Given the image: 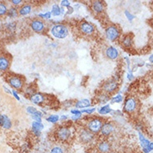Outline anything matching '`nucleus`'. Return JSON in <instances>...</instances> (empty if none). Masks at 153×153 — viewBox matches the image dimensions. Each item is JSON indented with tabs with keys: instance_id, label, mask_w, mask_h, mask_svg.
<instances>
[{
	"instance_id": "nucleus-1",
	"label": "nucleus",
	"mask_w": 153,
	"mask_h": 153,
	"mask_svg": "<svg viewBox=\"0 0 153 153\" xmlns=\"http://www.w3.org/2000/svg\"><path fill=\"white\" fill-rule=\"evenodd\" d=\"M50 32L54 38L58 39H65L68 35V28L63 24H55L51 28Z\"/></svg>"
},
{
	"instance_id": "nucleus-2",
	"label": "nucleus",
	"mask_w": 153,
	"mask_h": 153,
	"mask_svg": "<svg viewBox=\"0 0 153 153\" xmlns=\"http://www.w3.org/2000/svg\"><path fill=\"white\" fill-rule=\"evenodd\" d=\"M138 136H139V140L141 142V146L143 153H150L153 151V142L151 141L149 139L146 137L144 134L138 131Z\"/></svg>"
},
{
	"instance_id": "nucleus-3",
	"label": "nucleus",
	"mask_w": 153,
	"mask_h": 153,
	"mask_svg": "<svg viewBox=\"0 0 153 153\" xmlns=\"http://www.w3.org/2000/svg\"><path fill=\"white\" fill-rule=\"evenodd\" d=\"M106 37L110 41H116L120 38L121 36V31L116 25H110L106 29Z\"/></svg>"
},
{
	"instance_id": "nucleus-4",
	"label": "nucleus",
	"mask_w": 153,
	"mask_h": 153,
	"mask_svg": "<svg viewBox=\"0 0 153 153\" xmlns=\"http://www.w3.org/2000/svg\"><path fill=\"white\" fill-rule=\"evenodd\" d=\"M102 125H103V123L100 119L95 118V119H92L88 122V130L89 131H91L92 134L98 133L101 131Z\"/></svg>"
},
{
	"instance_id": "nucleus-5",
	"label": "nucleus",
	"mask_w": 153,
	"mask_h": 153,
	"mask_svg": "<svg viewBox=\"0 0 153 153\" xmlns=\"http://www.w3.org/2000/svg\"><path fill=\"white\" fill-rule=\"evenodd\" d=\"M137 100L133 97H128L125 100L124 106H123V110L126 113H132L135 110H137Z\"/></svg>"
},
{
	"instance_id": "nucleus-6",
	"label": "nucleus",
	"mask_w": 153,
	"mask_h": 153,
	"mask_svg": "<svg viewBox=\"0 0 153 153\" xmlns=\"http://www.w3.org/2000/svg\"><path fill=\"white\" fill-rule=\"evenodd\" d=\"M72 136V131L68 127H61L57 130V137L61 141H67Z\"/></svg>"
},
{
	"instance_id": "nucleus-7",
	"label": "nucleus",
	"mask_w": 153,
	"mask_h": 153,
	"mask_svg": "<svg viewBox=\"0 0 153 153\" xmlns=\"http://www.w3.org/2000/svg\"><path fill=\"white\" fill-rule=\"evenodd\" d=\"M80 30L82 34H84L86 35H91L95 30V28L91 23L84 21L81 23Z\"/></svg>"
},
{
	"instance_id": "nucleus-8",
	"label": "nucleus",
	"mask_w": 153,
	"mask_h": 153,
	"mask_svg": "<svg viewBox=\"0 0 153 153\" xmlns=\"http://www.w3.org/2000/svg\"><path fill=\"white\" fill-rule=\"evenodd\" d=\"M30 27L33 31L36 32V33H41L44 30L45 24H44V22H42V20H35L31 22Z\"/></svg>"
},
{
	"instance_id": "nucleus-9",
	"label": "nucleus",
	"mask_w": 153,
	"mask_h": 153,
	"mask_svg": "<svg viewBox=\"0 0 153 153\" xmlns=\"http://www.w3.org/2000/svg\"><path fill=\"white\" fill-rule=\"evenodd\" d=\"M105 55L108 59L114 60L118 58L120 54H119V51L117 48H115L114 46H109L107 48V50L105 51Z\"/></svg>"
},
{
	"instance_id": "nucleus-10",
	"label": "nucleus",
	"mask_w": 153,
	"mask_h": 153,
	"mask_svg": "<svg viewBox=\"0 0 153 153\" xmlns=\"http://www.w3.org/2000/svg\"><path fill=\"white\" fill-rule=\"evenodd\" d=\"M114 126L110 122H107V123H104L102 126L101 133L104 136H109L114 131Z\"/></svg>"
},
{
	"instance_id": "nucleus-11",
	"label": "nucleus",
	"mask_w": 153,
	"mask_h": 153,
	"mask_svg": "<svg viewBox=\"0 0 153 153\" xmlns=\"http://www.w3.org/2000/svg\"><path fill=\"white\" fill-rule=\"evenodd\" d=\"M80 139L82 142L85 144L91 143L93 140V134L88 130H83L80 134Z\"/></svg>"
},
{
	"instance_id": "nucleus-12",
	"label": "nucleus",
	"mask_w": 153,
	"mask_h": 153,
	"mask_svg": "<svg viewBox=\"0 0 153 153\" xmlns=\"http://www.w3.org/2000/svg\"><path fill=\"white\" fill-rule=\"evenodd\" d=\"M118 88V83L116 80H111L107 82L103 86V90L107 92V93H112L114 92L115 90H117V89Z\"/></svg>"
},
{
	"instance_id": "nucleus-13",
	"label": "nucleus",
	"mask_w": 153,
	"mask_h": 153,
	"mask_svg": "<svg viewBox=\"0 0 153 153\" xmlns=\"http://www.w3.org/2000/svg\"><path fill=\"white\" fill-rule=\"evenodd\" d=\"M111 146L107 141H100L97 145V150L100 153H109L111 152Z\"/></svg>"
},
{
	"instance_id": "nucleus-14",
	"label": "nucleus",
	"mask_w": 153,
	"mask_h": 153,
	"mask_svg": "<svg viewBox=\"0 0 153 153\" xmlns=\"http://www.w3.org/2000/svg\"><path fill=\"white\" fill-rule=\"evenodd\" d=\"M8 83H9V85L13 88H14L16 90L21 89L23 87V80L19 77H18V76H13V77H11V78L9 79V80H8Z\"/></svg>"
},
{
	"instance_id": "nucleus-15",
	"label": "nucleus",
	"mask_w": 153,
	"mask_h": 153,
	"mask_svg": "<svg viewBox=\"0 0 153 153\" xmlns=\"http://www.w3.org/2000/svg\"><path fill=\"white\" fill-rule=\"evenodd\" d=\"M44 95L41 93H34V94H31L30 100L32 103H33L35 105H41L44 101Z\"/></svg>"
},
{
	"instance_id": "nucleus-16",
	"label": "nucleus",
	"mask_w": 153,
	"mask_h": 153,
	"mask_svg": "<svg viewBox=\"0 0 153 153\" xmlns=\"http://www.w3.org/2000/svg\"><path fill=\"white\" fill-rule=\"evenodd\" d=\"M44 128L42 122H33L32 123V130L36 136H39L41 135V130Z\"/></svg>"
},
{
	"instance_id": "nucleus-17",
	"label": "nucleus",
	"mask_w": 153,
	"mask_h": 153,
	"mask_svg": "<svg viewBox=\"0 0 153 153\" xmlns=\"http://www.w3.org/2000/svg\"><path fill=\"white\" fill-rule=\"evenodd\" d=\"M0 126H3L4 129H10L12 126L10 119L5 115H0Z\"/></svg>"
},
{
	"instance_id": "nucleus-18",
	"label": "nucleus",
	"mask_w": 153,
	"mask_h": 153,
	"mask_svg": "<svg viewBox=\"0 0 153 153\" xmlns=\"http://www.w3.org/2000/svg\"><path fill=\"white\" fill-rule=\"evenodd\" d=\"M92 10L96 14H100V13L103 12L104 10V4L102 1H94L92 3Z\"/></svg>"
},
{
	"instance_id": "nucleus-19",
	"label": "nucleus",
	"mask_w": 153,
	"mask_h": 153,
	"mask_svg": "<svg viewBox=\"0 0 153 153\" xmlns=\"http://www.w3.org/2000/svg\"><path fill=\"white\" fill-rule=\"evenodd\" d=\"M90 106H91V101L88 99H82L80 100L76 101L75 104V106L77 109H84V108H88Z\"/></svg>"
},
{
	"instance_id": "nucleus-20",
	"label": "nucleus",
	"mask_w": 153,
	"mask_h": 153,
	"mask_svg": "<svg viewBox=\"0 0 153 153\" xmlns=\"http://www.w3.org/2000/svg\"><path fill=\"white\" fill-rule=\"evenodd\" d=\"M9 60L6 57H0V71H5L9 68Z\"/></svg>"
},
{
	"instance_id": "nucleus-21",
	"label": "nucleus",
	"mask_w": 153,
	"mask_h": 153,
	"mask_svg": "<svg viewBox=\"0 0 153 153\" xmlns=\"http://www.w3.org/2000/svg\"><path fill=\"white\" fill-rule=\"evenodd\" d=\"M97 112H98L100 115H102V116H105V115L111 113V112H112V110H111V106H109V105H105V106L100 107L99 109L97 110Z\"/></svg>"
},
{
	"instance_id": "nucleus-22",
	"label": "nucleus",
	"mask_w": 153,
	"mask_h": 153,
	"mask_svg": "<svg viewBox=\"0 0 153 153\" xmlns=\"http://www.w3.org/2000/svg\"><path fill=\"white\" fill-rule=\"evenodd\" d=\"M31 10H32L31 5H29V4H26V5H23V7H21V8H19V14L21 16L27 15L28 14H30Z\"/></svg>"
},
{
	"instance_id": "nucleus-23",
	"label": "nucleus",
	"mask_w": 153,
	"mask_h": 153,
	"mask_svg": "<svg viewBox=\"0 0 153 153\" xmlns=\"http://www.w3.org/2000/svg\"><path fill=\"white\" fill-rule=\"evenodd\" d=\"M132 44H133V39H132V37H131V36L126 35L123 38V44L124 47L131 48L132 46Z\"/></svg>"
},
{
	"instance_id": "nucleus-24",
	"label": "nucleus",
	"mask_w": 153,
	"mask_h": 153,
	"mask_svg": "<svg viewBox=\"0 0 153 153\" xmlns=\"http://www.w3.org/2000/svg\"><path fill=\"white\" fill-rule=\"evenodd\" d=\"M123 101V96L121 94H117V95L113 96L112 98L110 100L111 104H116V103H122Z\"/></svg>"
},
{
	"instance_id": "nucleus-25",
	"label": "nucleus",
	"mask_w": 153,
	"mask_h": 153,
	"mask_svg": "<svg viewBox=\"0 0 153 153\" xmlns=\"http://www.w3.org/2000/svg\"><path fill=\"white\" fill-rule=\"evenodd\" d=\"M52 15L53 16H59L61 14V9H60V7L57 5V4H54L53 5V8H52Z\"/></svg>"
},
{
	"instance_id": "nucleus-26",
	"label": "nucleus",
	"mask_w": 153,
	"mask_h": 153,
	"mask_svg": "<svg viewBox=\"0 0 153 153\" xmlns=\"http://www.w3.org/2000/svg\"><path fill=\"white\" fill-rule=\"evenodd\" d=\"M50 153H64V150L60 146H54L50 150Z\"/></svg>"
},
{
	"instance_id": "nucleus-27",
	"label": "nucleus",
	"mask_w": 153,
	"mask_h": 153,
	"mask_svg": "<svg viewBox=\"0 0 153 153\" xmlns=\"http://www.w3.org/2000/svg\"><path fill=\"white\" fill-rule=\"evenodd\" d=\"M59 116H57V115H52V116H50L48 117L47 118V122H50V123H57L58 121H59Z\"/></svg>"
},
{
	"instance_id": "nucleus-28",
	"label": "nucleus",
	"mask_w": 153,
	"mask_h": 153,
	"mask_svg": "<svg viewBox=\"0 0 153 153\" xmlns=\"http://www.w3.org/2000/svg\"><path fill=\"white\" fill-rule=\"evenodd\" d=\"M8 9L7 6L3 3H0V16H3L8 13Z\"/></svg>"
},
{
	"instance_id": "nucleus-29",
	"label": "nucleus",
	"mask_w": 153,
	"mask_h": 153,
	"mask_svg": "<svg viewBox=\"0 0 153 153\" xmlns=\"http://www.w3.org/2000/svg\"><path fill=\"white\" fill-rule=\"evenodd\" d=\"M8 17H16L18 16V11L15 8H10L8 11Z\"/></svg>"
},
{
	"instance_id": "nucleus-30",
	"label": "nucleus",
	"mask_w": 153,
	"mask_h": 153,
	"mask_svg": "<svg viewBox=\"0 0 153 153\" xmlns=\"http://www.w3.org/2000/svg\"><path fill=\"white\" fill-rule=\"evenodd\" d=\"M124 14H125V15H126L127 20H128V21H130V22H131V21L135 19V16H134L131 13L129 12L128 10H125Z\"/></svg>"
},
{
	"instance_id": "nucleus-31",
	"label": "nucleus",
	"mask_w": 153,
	"mask_h": 153,
	"mask_svg": "<svg viewBox=\"0 0 153 153\" xmlns=\"http://www.w3.org/2000/svg\"><path fill=\"white\" fill-rule=\"evenodd\" d=\"M39 17L42 18V19H45V20H49L50 18L52 17V13L51 12H47L45 14H39Z\"/></svg>"
},
{
	"instance_id": "nucleus-32",
	"label": "nucleus",
	"mask_w": 153,
	"mask_h": 153,
	"mask_svg": "<svg viewBox=\"0 0 153 153\" xmlns=\"http://www.w3.org/2000/svg\"><path fill=\"white\" fill-rule=\"evenodd\" d=\"M37 111H38V110L35 107H33V106H27V112L29 113L30 115H32V116L34 115Z\"/></svg>"
},
{
	"instance_id": "nucleus-33",
	"label": "nucleus",
	"mask_w": 153,
	"mask_h": 153,
	"mask_svg": "<svg viewBox=\"0 0 153 153\" xmlns=\"http://www.w3.org/2000/svg\"><path fill=\"white\" fill-rule=\"evenodd\" d=\"M96 110L95 107H92V108H88V109H85V110H82L81 112L82 113H86V114H92Z\"/></svg>"
},
{
	"instance_id": "nucleus-34",
	"label": "nucleus",
	"mask_w": 153,
	"mask_h": 153,
	"mask_svg": "<svg viewBox=\"0 0 153 153\" xmlns=\"http://www.w3.org/2000/svg\"><path fill=\"white\" fill-rule=\"evenodd\" d=\"M109 97L107 96V94H103V95H101L100 96V103H102V104H104V103H106L109 100Z\"/></svg>"
},
{
	"instance_id": "nucleus-35",
	"label": "nucleus",
	"mask_w": 153,
	"mask_h": 153,
	"mask_svg": "<svg viewBox=\"0 0 153 153\" xmlns=\"http://www.w3.org/2000/svg\"><path fill=\"white\" fill-rule=\"evenodd\" d=\"M70 4H71V3L68 0H62V1H61V5L62 8H65V7L68 8V7H70Z\"/></svg>"
},
{
	"instance_id": "nucleus-36",
	"label": "nucleus",
	"mask_w": 153,
	"mask_h": 153,
	"mask_svg": "<svg viewBox=\"0 0 153 153\" xmlns=\"http://www.w3.org/2000/svg\"><path fill=\"white\" fill-rule=\"evenodd\" d=\"M126 77H127V80H128L129 81H131L134 79V75L133 74H132V72H131V71H128V73H127V75H126Z\"/></svg>"
},
{
	"instance_id": "nucleus-37",
	"label": "nucleus",
	"mask_w": 153,
	"mask_h": 153,
	"mask_svg": "<svg viewBox=\"0 0 153 153\" xmlns=\"http://www.w3.org/2000/svg\"><path fill=\"white\" fill-rule=\"evenodd\" d=\"M71 113L73 115H82V113L81 112V110H72Z\"/></svg>"
},
{
	"instance_id": "nucleus-38",
	"label": "nucleus",
	"mask_w": 153,
	"mask_h": 153,
	"mask_svg": "<svg viewBox=\"0 0 153 153\" xmlns=\"http://www.w3.org/2000/svg\"><path fill=\"white\" fill-rule=\"evenodd\" d=\"M12 94H13V95L14 96V98L17 99L18 100H20V97L19 96V94H18V93L16 92V90H13L12 91Z\"/></svg>"
},
{
	"instance_id": "nucleus-39",
	"label": "nucleus",
	"mask_w": 153,
	"mask_h": 153,
	"mask_svg": "<svg viewBox=\"0 0 153 153\" xmlns=\"http://www.w3.org/2000/svg\"><path fill=\"white\" fill-rule=\"evenodd\" d=\"M81 117H82V115H73L72 119L74 120V121H77V120H79Z\"/></svg>"
},
{
	"instance_id": "nucleus-40",
	"label": "nucleus",
	"mask_w": 153,
	"mask_h": 153,
	"mask_svg": "<svg viewBox=\"0 0 153 153\" xmlns=\"http://www.w3.org/2000/svg\"><path fill=\"white\" fill-rule=\"evenodd\" d=\"M11 3L14 5H19L22 3V0H12Z\"/></svg>"
},
{
	"instance_id": "nucleus-41",
	"label": "nucleus",
	"mask_w": 153,
	"mask_h": 153,
	"mask_svg": "<svg viewBox=\"0 0 153 153\" xmlns=\"http://www.w3.org/2000/svg\"><path fill=\"white\" fill-rule=\"evenodd\" d=\"M73 8L72 7H68V12H67V14H73Z\"/></svg>"
},
{
	"instance_id": "nucleus-42",
	"label": "nucleus",
	"mask_w": 153,
	"mask_h": 153,
	"mask_svg": "<svg viewBox=\"0 0 153 153\" xmlns=\"http://www.w3.org/2000/svg\"><path fill=\"white\" fill-rule=\"evenodd\" d=\"M4 91H5V92H7L8 94H12L11 90H9L8 88H7V87H6V86H4Z\"/></svg>"
},
{
	"instance_id": "nucleus-43",
	"label": "nucleus",
	"mask_w": 153,
	"mask_h": 153,
	"mask_svg": "<svg viewBox=\"0 0 153 153\" xmlns=\"http://www.w3.org/2000/svg\"><path fill=\"white\" fill-rule=\"evenodd\" d=\"M149 61L150 63L153 64V55H151L149 56Z\"/></svg>"
},
{
	"instance_id": "nucleus-44",
	"label": "nucleus",
	"mask_w": 153,
	"mask_h": 153,
	"mask_svg": "<svg viewBox=\"0 0 153 153\" xmlns=\"http://www.w3.org/2000/svg\"><path fill=\"white\" fill-rule=\"evenodd\" d=\"M60 9H61V14H65V8H60Z\"/></svg>"
},
{
	"instance_id": "nucleus-45",
	"label": "nucleus",
	"mask_w": 153,
	"mask_h": 153,
	"mask_svg": "<svg viewBox=\"0 0 153 153\" xmlns=\"http://www.w3.org/2000/svg\"><path fill=\"white\" fill-rule=\"evenodd\" d=\"M67 116H62L61 117V119L62 120H66V119H67Z\"/></svg>"
},
{
	"instance_id": "nucleus-46",
	"label": "nucleus",
	"mask_w": 153,
	"mask_h": 153,
	"mask_svg": "<svg viewBox=\"0 0 153 153\" xmlns=\"http://www.w3.org/2000/svg\"><path fill=\"white\" fill-rule=\"evenodd\" d=\"M152 142H153V136H152Z\"/></svg>"
}]
</instances>
